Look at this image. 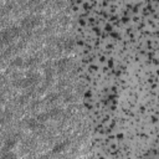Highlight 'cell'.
Instances as JSON below:
<instances>
[{"mask_svg": "<svg viewBox=\"0 0 159 159\" xmlns=\"http://www.w3.org/2000/svg\"><path fill=\"white\" fill-rule=\"evenodd\" d=\"M4 159H15V157L12 155V153H7V154H4Z\"/></svg>", "mask_w": 159, "mask_h": 159, "instance_id": "obj_3", "label": "cell"}, {"mask_svg": "<svg viewBox=\"0 0 159 159\" xmlns=\"http://www.w3.org/2000/svg\"><path fill=\"white\" fill-rule=\"evenodd\" d=\"M37 22L39 21H37L36 17H26L25 20H22V26L26 27V29H30V27H34Z\"/></svg>", "mask_w": 159, "mask_h": 159, "instance_id": "obj_2", "label": "cell"}, {"mask_svg": "<svg viewBox=\"0 0 159 159\" xmlns=\"http://www.w3.org/2000/svg\"><path fill=\"white\" fill-rule=\"evenodd\" d=\"M17 34H19V30H17L16 27H12V29H7V30H5V31L1 34V36H2V42H7V41L12 40Z\"/></svg>", "mask_w": 159, "mask_h": 159, "instance_id": "obj_1", "label": "cell"}]
</instances>
